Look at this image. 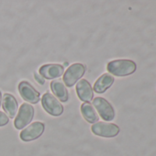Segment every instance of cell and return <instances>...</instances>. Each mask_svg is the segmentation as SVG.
Masks as SVG:
<instances>
[{
    "mask_svg": "<svg viewBox=\"0 0 156 156\" xmlns=\"http://www.w3.org/2000/svg\"><path fill=\"white\" fill-rule=\"evenodd\" d=\"M44 129H45L44 123L41 121H36L31 123L26 129H24L20 132V137L23 141H31L40 138L42 135Z\"/></svg>",
    "mask_w": 156,
    "mask_h": 156,
    "instance_id": "7",
    "label": "cell"
},
{
    "mask_svg": "<svg viewBox=\"0 0 156 156\" xmlns=\"http://www.w3.org/2000/svg\"><path fill=\"white\" fill-rule=\"evenodd\" d=\"M34 117V108L28 103H24L20 106L18 115L14 120V126L18 129L25 128Z\"/></svg>",
    "mask_w": 156,
    "mask_h": 156,
    "instance_id": "3",
    "label": "cell"
},
{
    "mask_svg": "<svg viewBox=\"0 0 156 156\" xmlns=\"http://www.w3.org/2000/svg\"><path fill=\"white\" fill-rule=\"evenodd\" d=\"M81 112L85 119L89 123H97L99 119V116L98 115L95 108L90 103H84L81 106Z\"/></svg>",
    "mask_w": 156,
    "mask_h": 156,
    "instance_id": "14",
    "label": "cell"
},
{
    "mask_svg": "<svg viewBox=\"0 0 156 156\" xmlns=\"http://www.w3.org/2000/svg\"><path fill=\"white\" fill-rule=\"evenodd\" d=\"M75 90H76L77 96L80 98V100L87 103L93 99V97H94L93 88L87 80H86V79L79 80V82L76 84Z\"/></svg>",
    "mask_w": 156,
    "mask_h": 156,
    "instance_id": "10",
    "label": "cell"
},
{
    "mask_svg": "<svg viewBox=\"0 0 156 156\" xmlns=\"http://www.w3.org/2000/svg\"><path fill=\"white\" fill-rule=\"evenodd\" d=\"M1 103H2V94L1 91H0V107H1Z\"/></svg>",
    "mask_w": 156,
    "mask_h": 156,
    "instance_id": "17",
    "label": "cell"
},
{
    "mask_svg": "<svg viewBox=\"0 0 156 156\" xmlns=\"http://www.w3.org/2000/svg\"><path fill=\"white\" fill-rule=\"evenodd\" d=\"M9 121V118L8 115H6V113L0 111V127H3L5 125H7Z\"/></svg>",
    "mask_w": 156,
    "mask_h": 156,
    "instance_id": "15",
    "label": "cell"
},
{
    "mask_svg": "<svg viewBox=\"0 0 156 156\" xmlns=\"http://www.w3.org/2000/svg\"><path fill=\"white\" fill-rule=\"evenodd\" d=\"M35 78H36V81H37V82H39L41 85H42V84L44 83V81H43V80H41V76H40V75H38L37 73H35Z\"/></svg>",
    "mask_w": 156,
    "mask_h": 156,
    "instance_id": "16",
    "label": "cell"
},
{
    "mask_svg": "<svg viewBox=\"0 0 156 156\" xmlns=\"http://www.w3.org/2000/svg\"><path fill=\"white\" fill-rule=\"evenodd\" d=\"M64 68L62 65L58 63H51V64H44L41 66L39 69L40 74L46 79H55L63 74Z\"/></svg>",
    "mask_w": 156,
    "mask_h": 156,
    "instance_id": "9",
    "label": "cell"
},
{
    "mask_svg": "<svg viewBox=\"0 0 156 156\" xmlns=\"http://www.w3.org/2000/svg\"><path fill=\"white\" fill-rule=\"evenodd\" d=\"M91 130L95 135L104 138H113L119 133V126L107 122H97L93 124Z\"/></svg>",
    "mask_w": 156,
    "mask_h": 156,
    "instance_id": "5",
    "label": "cell"
},
{
    "mask_svg": "<svg viewBox=\"0 0 156 156\" xmlns=\"http://www.w3.org/2000/svg\"><path fill=\"white\" fill-rule=\"evenodd\" d=\"M2 105L4 110L9 116L10 119H14L16 117L18 111V102L14 96L11 94H5L2 99Z\"/></svg>",
    "mask_w": 156,
    "mask_h": 156,
    "instance_id": "12",
    "label": "cell"
},
{
    "mask_svg": "<svg viewBox=\"0 0 156 156\" xmlns=\"http://www.w3.org/2000/svg\"><path fill=\"white\" fill-rule=\"evenodd\" d=\"M93 106L98 110V115L106 120V121H111L115 118V110L111 104L106 100L103 98H96L93 100Z\"/></svg>",
    "mask_w": 156,
    "mask_h": 156,
    "instance_id": "6",
    "label": "cell"
},
{
    "mask_svg": "<svg viewBox=\"0 0 156 156\" xmlns=\"http://www.w3.org/2000/svg\"><path fill=\"white\" fill-rule=\"evenodd\" d=\"M50 86H51V89L52 93L60 99V101L66 102L68 100V98H69L68 91H67L65 85L62 81H60V80L52 81Z\"/></svg>",
    "mask_w": 156,
    "mask_h": 156,
    "instance_id": "13",
    "label": "cell"
},
{
    "mask_svg": "<svg viewBox=\"0 0 156 156\" xmlns=\"http://www.w3.org/2000/svg\"><path fill=\"white\" fill-rule=\"evenodd\" d=\"M86 73V65L80 62L72 64L63 74V82L68 87H72Z\"/></svg>",
    "mask_w": 156,
    "mask_h": 156,
    "instance_id": "2",
    "label": "cell"
},
{
    "mask_svg": "<svg viewBox=\"0 0 156 156\" xmlns=\"http://www.w3.org/2000/svg\"><path fill=\"white\" fill-rule=\"evenodd\" d=\"M41 104L44 110L51 116L58 117L62 114L63 107L61 102L51 93H45L41 98Z\"/></svg>",
    "mask_w": 156,
    "mask_h": 156,
    "instance_id": "4",
    "label": "cell"
},
{
    "mask_svg": "<svg viewBox=\"0 0 156 156\" xmlns=\"http://www.w3.org/2000/svg\"><path fill=\"white\" fill-rule=\"evenodd\" d=\"M114 83V77L108 73L102 74L94 84V91L98 94L105 93Z\"/></svg>",
    "mask_w": 156,
    "mask_h": 156,
    "instance_id": "11",
    "label": "cell"
},
{
    "mask_svg": "<svg viewBox=\"0 0 156 156\" xmlns=\"http://www.w3.org/2000/svg\"><path fill=\"white\" fill-rule=\"evenodd\" d=\"M136 63L130 60H114L108 63L107 70L115 76H128L135 73Z\"/></svg>",
    "mask_w": 156,
    "mask_h": 156,
    "instance_id": "1",
    "label": "cell"
},
{
    "mask_svg": "<svg viewBox=\"0 0 156 156\" xmlns=\"http://www.w3.org/2000/svg\"><path fill=\"white\" fill-rule=\"evenodd\" d=\"M19 92L20 97L30 104H36L40 101V93L27 81L19 84Z\"/></svg>",
    "mask_w": 156,
    "mask_h": 156,
    "instance_id": "8",
    "label": "cell"
}]
</instances>
